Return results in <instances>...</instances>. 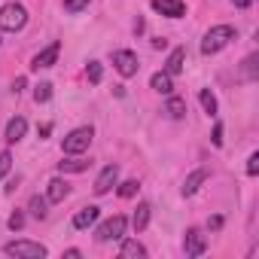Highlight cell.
Wrapping results in <instances>:
<instances>
[{
	"label": "cell",
	"mask_w": 259,
	"mask_h": 259,
	"mask_svg": "<svg viewBox=\"0 0 259 259\" xmlns=\"http://www.w3.org/2000/svg\"><path fill=\"white\" fill-rule=\"evenodd\" d=\"M198 101H201V107H204V113H207V116H217V98H213V92H210V89H201Z\"/></svg>",
	"instance_id": "7402d4cb"
},
{
	"label": "cell",
	"mask_w": 259,
	"mask_h": 259,
	"mask_svg": "<svg viewBox=\"0 0 259 259\" xmlns=\"http://www.w3.org/2000/svg\"><path fill=\"white\" fill-rule=\"evenodd\" d=\"M25 25H28V10H25L22 4H7L4 10H0V31L16 34V31H22Z\"/></svg>",
	"instance_id": "277c9868"
},
{
	"label": "cell",
	"mask_w": 259,
	"mask_h": 259,
	"mask_svg": "<svg viewBox=\"0 0 259 259\" xmlns=\"http://www.w3.org/2000/svg\"><path fill=\"white\" fill-rule=\"evenodd\" d=\"M4 253L7 256H16V259H43L49 250L43 247V244H37V241H10V244H4Z\"/></svg>",
	"instance_id": "5b68a950"
},
{
	"label": "cell",
	"mask_w": 259,
	"mask_h": 259,
	"mask_svg": "<svg viewBox=\"0 0 259 259\" xmlns=\"http://www.w3.org/2000/svg\"><path fill=\"white\" fill-rule=\"evenodd\" d=\"M150 85L159 92V95H171L174 92V82H171V73H153V79H150Z\"/></svg>",
	"instance_id": "ac0fdd59"
},
{
	"label": "cell",
	"mask_w": 259,
	"mask_h": 259,
	"mask_svg": "<svg viewBox=\"0 0 259 259\" xmlns=\"http://www.w3.org/2000/svg\"><path fill=\"white\" fill-rule=\"evenodd\" d=\"M207 226H210V229H220V226H223V217H210V223H207Z\"/></svg>",
	"instance_id": "d6a6232c"
},
{
	"label": "cell",
	"mask_w": 259,
	"mask_h": 259,
	"mask_svg": "<svg viewBox=\"0 0 259 259\" xmlns=\"http://www.w3.org/2000/svg\"><path fill=\"white\" fill-rule=\"evenodd\" d=\"M89 7V0H64V10L67 13H82Z\"/></svg>",
	"instance_id": "83f0119b"
},
{
	"label": "cell",
	"mask_w": 259,
	"mask_h": 259,
	"mask_svg": "<svg viewBox=\"0 0 259 259\" xmlns=\"http://www.w3.org/2000/svg\"><path fill=\"white\" fill-rule=\"evenodd\" d=\"M58 52H61V43H49L43 52H37V55H34L31 70H46V67H52V64L58 61Z\"/></svg>",
	"instance_id": "ba28073f"
},
{
	"label": "cell",
	"mask_w": 259,
	"mask_h": 259,
	"mask_svg": "<svg viewBox=\"0 0 259 259\" xmlns=\"http://www.w3.org/2000/svg\"><path fill=\"white\" fill-rule=\"evenodd\" d=\"M92 138H95V128H92V125H79V128H73V132L64 138V144H61L64 156H79V153H85L89 144H92Z\"/></svg>",
	"instance_id": "7a4b0ae2"
},
{
	"label": "cell",
	"mask_w": 259,
	"mask_h": 259,
	"mask_svg": "<svg viewBox=\"0 0 259 259\" xmlns=\"http://www.w3.org/2000/svg\"><path fill=\"white\" fill-rule=\"evenodd\" d=\"M207 177H210V171H207V168H198V171H192V174H189V177L183 180V189H180V192H183L186 198H189V195H195V192L201 189V183H204Z\"/></svg>",
	"instance_id": "8fae6325"
},
{
	"label": "cell",
	"mask_w": 259,
	"mask_h": 259,
	"mask_svg": "<svg viewBox=\"0 0 259 259\" xmlns=\"http://www.w3.org/2000/svg\"><path fill=\"white\" fill-rule=\"evenodd\" d=\"M150 213H153V207H150L147 201H141V204L135 207V213H132V226H135V232H144V229L150 226Z\"/></svg>",
	"instance_id": "9a60e30c"
},
{
	"label": "cell",
	"mask_w": 259,
	"mask_h": 259,
	"mask_svg": "<svg viewBox=\"0 0 259 259\" xmlns=\"http://www.w3.org/2000/svg\"><path fill=\"white\" fill-rule=\"evenodd\" d=\"M64 256H70V259H79V256H82V253H79V250H76V247H70V250H67V253H64Z\"/></svg>",
	"instance_id": "836d02e7"
},
{
	"label": "cell",
	"mask_w": 259,
	"mask_h": 259,
	"mask_svg": "<svg viewBox=\"0 0 259 259\" xmlns=\"http://www.w3.org/2000/svg\"><path fill=\"white\" fill-rule=\"evenodd\" d=\"M210 141H213V147H223V125H220V122L213 125V138H210Z\"/></svg>",
	"instance_id": "4dcf8cb0"
},
{
	"label": "cell",
	"mask_w": 259,
	"mask_h": 259,
	"mask_svg": "<svg viewBox=\"0 0 259 259\" xmlns=\"http://www.w3.org/2000/svg\"><path fill=\"white\" fill-rule=\"evenodd\" d=\"M119 256H122V259H144V256H147V247H144L141 241H122Z\"/></svg>",
	"instance_id": "2e32d148"
},
{
	"label": "cell",
	"mask_w": 259,
	"mask_h": 259,
	"mask_svg": "<svg viewBox=\"0 0 259 259\" xmlns=\"http://www.w3.org/2000/svg\"><path fill=\"white\" fill-rule=\"evenodd\" d=\"M153 10L162 13V16H168V19H180L186 13L183 0H153Z\"/></svg>",
	"instance_id": "30bf717a"
},
{
	"label": "cell",
	"mask_w": 259,
	"mask_h": 259,
	"mask_svg": "<svg viewBox=\"0 0 259 259\" xmlns=\"http://www.w3.org/2000/svg\"><path fill=\"white\" fill-rule=\"evenodd\" d=\"M95 220H98V207L89 204V207L76 210V217H73V229H89V226H95Z\"/></svg>",
	"instance_id": "e0dca14e"
},
{
	"label": "cell",
	"mask_w": 259,
	"mask_h": 259,
	"mask_svg": "<svg viewBox=\"0 0 259 259\" xmlns=\"http://www.w3.org/2000/svg\"><path fill=\"white\" fill-rule=\"evenodd\" d=\"M183 250H186V256H201V253L207 250V235H204L201 229H186Z\"/></svg>",
	"instance_id": "52a82bcc"
},
{
	"label": "cell",
	"mask_w": 259,
	"mask_h": 259,
	"mask_svg": "<svg viewBox=\"0 0 259 259\" xmlns=\"http://www.w3.org/2000/svg\"><path fill=\"white\" fill-rule=\"evenodd\" d=\"M85 76H89V82H101V76H104V70H101V61H89V67H85Z\"/></svg>",
	"instance_id": "d4e9b609"
},
{
	"label": "cell",
	"mask_w": 259,
	"mask_h": 259,
	"mask_svg": "<svg viewBox=\"0 0 259 259\" xmlns=\"http://www.w3.org/2000/svg\"><path fill=\"white\" fill-rule=\"evenodd\" d=\"M7 226H10L13 232H19V229H25V213H22V210H16V213L10 217V223H7Z\"/></svg>",
	"instance_id": "f1b7e54d"
},
{
	"label": "cell",
	"mask_w": 259,
	"mask_h": 259,
	"mask_svg": "<svg viewBox=\"0 0 259 259\" xmlns=\"http://www.w3.org/2000/svg\"><path fill=\"white\" fill-rule=\"evenodd\" d=\"M232 40H235V28H232V25H217V28H210V31L204 34V40H201V55H217V52H223Z\"/></svg>",
	"instance_id": "6da1fadb"
},
{
	"label": "cell",
	"mask_w": 259,
	"mask_h": 259,
	"mask_svg": "<svg viewBox=\"0 0 259 259\" xmlns=\"http://www.w3.org/2000/svg\"><path fill=\"white\" fill-rule=\"evenodd\" d=\"M85 168H89V162L79 159V156H70V159L58 162V171H61V174H79V171H85Z\"/></svg>",
	"instance_id": "d6986e66"
},
{
	"label": "cell",
	"mask_w": 259,
	"mask_h": 259,
	"mask_svg": "<svg viewBox=\"0 0 259 259\" xmlns=\"http://www.w3.org/2000/svg\"><path fill=\"white\" fill-rule=\"evenodd\" d=\"M256 64H259V55L253 52V55H247V61H244V76L247 79H256L259 73H256Z\"/></svg>",
	"instance_id": "cb8c5ba5"
},
{
	"label": "cell",
	"mask_w": 259,
	"mask_h": 259,
	"mask_svg": "<svg viewBox=\"0 0 259 259\" xmlns=\"http://www.w3.org/2000/svg\"><path fill=\"white\" fill-rule=\"evenodd\" d=\"M125 229H128V217H122V213H113L110 220H104V223L98 226V232H95V241H101V244L122 241V238H125Z\"/></svg>",
	"instance_id": "3957f363"
},
{
	"label": "cell",
	"mask_w": 259,
	"mask_h": 259,
	"mask_svg": "<svg viewBox=\"0 0 259 259\" xmlns=\"http://www.w3.org/2000/svg\"><path fill=\"white\" fill-rule=\"evenodd\" d=\"M247 174H250V177L259 174V153H250V159H247Z\"/></svg>",
	"instance_id": "f546056e"
},
{
	"label": "cell",
	"mask_w": 259,
	"mask_h": 259,
	"mask_svg": "<svg viewBox=\"0 0 259 259\" xmlns=\"http://www.w3.org/2000/svg\"><path fill=\"white\" fill-rule=\"evenodd\" d=\"M46 207H49V201H46V198H40V195H31V201H28V210H31V217L43 220V217L49 213Z\"/></svg>",
	"instance_id": "44dd1931"
},
{
	"label": "cell",
	"mask_w": 259,
	"mask_h": 259,
	"mask_svg": "<svg viewBox=\"0 0 259 259\" xmlns=\"http://www.w3.org/2000/svg\"><path fill=\"white\" fill-rule=\"evenodd\" d=\"M10 168H13V156L10 153H0V180L10 174Z\"/></svg>",
	"instance_id": "4316f807"
},
{
	"label": "cell",
	"mask_w": 259,
	"mask_h": 259,
	"mask_svg": "<svg viewBox=\"0 0 259 259\" xmlns=\"http://www.w3.org/2000/svg\"><path fill=\"white\" fill-rule=\"evenodd\" d=\"M67 195H70V186H67V180H61V177L49 180V189H46V201H49V204H58V201H64Z\"/></svg>",
	"instance_id": "7c38bea8"
},
{
	"label": "cell",
	"mask_w": 259,
	"mask_h": 259,
	"mask_svg": "<svg viewBox=\"0 0 259 259\" xmlns=\"http://www.w3.org/2000/svg\"><path fill=\"white\" fill-rule=\"evenodd\" d=\"M232 4H235V7H238V10H247V7H250V4H253V0H232Z\"/></svg>",
	"instance_id": "1f68e13d"
},
{
	"label": "cell",
	"mask_w": 259,
	"mask_h": 259,
	"mask_svg": "<svg viewBox=\"0 0 259 259\" xmlns=\"http://www.w3.org/2000/svg\"><path fill=\"white\" fill-rule=\"evenodd\" d=\"M113 67L119 70V76L128 79V76H135V73H138L141 64H138V55H135L132 49H116V52H113Z\"/></svg>",
	"instance_id": "8992f818"
},
{
	"label": "cell",
	"mask_w": 259,
	"mask_h": 259,
	"mask_svg": "<svg viewBox=\"0 0 259 259\" xmlns=\"http://www.w3.org/2000/svg\"><path fill=\"white\" fill-rule=\"evenodd\" d=\"M138 189H141V183H138V180H125V183H119V195H122V198H132Z\"/></svg>",
	"instance_id": "484cf974"
},
{
	"label": "cell",
	"mask_w": 259,
	"mask_h": 259,
	"mask_svg": "<svg viewBox=\"0 0 259 259\" xmlns=\"http://www.w3.org/2000/svg\"><path fill=\"white\" fill-rule=\"evenodd\" d=\"M25 132H28V119L25 116H16V119L7 122V141L10 144H19L25 138Z\"/></svg>",
	"instance_id": "4fadbf2b"
},
{
	"label": "cell",
	"mask_w": 259,
	"mask_h": 259,
	"mask_svg": "<svg viewBox=\"0 0 259 259\" xmlns=\"http://www.w3.org/2000/svg\"><path fill=\"white\" fill-rule=\"evenodd\" d=\"M49 98H52V82H40V85L34 89V101H37V104H46Z\"/></svg>",
	"instance_id": "603a6c76"
},
{
	"label": "cell",
	"mask_w": 259,
	"mask_h": 259,
	"mask_svg": "<svg viewBox=\"0 0 259 259\" xmlns=\"http://www.w3.org/2000/svg\"><path fill=\"white\" fill-rule=\"evenodd\" d=\"M116 183H119V168H116V165H107V168L98 174V180H95V195H107Z\"/></svg>",
	"instance_id": "9c48e42d"
},
{
	"label": "cell",
	"mask_w": 259,
	"mask_h": 259,
	"mask_svg": "<svg viewBox=\"0 0 259 259\" xmlns=\"http://www.w3.org/2000/svg\"><path fill=\"white\" fill-rule=\"evenodd\" d=\"M183 61H186V49H183V46L171 49V55H168V61H165V73L177 76V73L183 70Z\"/></svg>",
	"instance_id": "5bb4252c"
},
{
	"label": "cell",
	"mask_w": 259,
	"mask_h": 259,
	"mask_svg": "<svg viewBox=\"0 0 259 259\" xmlns=\"http://www.w3.org/2000/svg\"><path fill=\"white\" fill-rule=\"evenodd\" d=\"M165 113H168L171 119H183V116H186V101L177 98V95H168V107H165Z\"/></svg>",
	"instance_id": "ffe728a7"
}]
</instances>
